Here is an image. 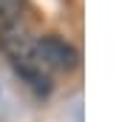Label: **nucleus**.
I'll use <instances>...</instances> for the list:
<instances>
[{"label":"nucleus","mask_w":122,"mask_h":122,"mask_svg":"<svg viewBox=\"0 0 122 122\" xmlns=\"http://www.w3.org/2000/svg\"><path fill=\"white\" fill-rule=\"evenodd\" d=\"M0 48H3V54L9 57L11 68L17 71V77L26 85H31L37 94L51 91V77L40 65L37 48H34V37L26 31V26H20V20L0 26Z\"/></svg>","instance_id":"obj_1"},{"label":"nucleus","mask_w":122,"mask_h":122,"mask_svg":"<svg viewBox=\"0 0 122 122\" xmlns=\"http://www.w3.org/2000/svg\"><path fill=\"white\" fill-rule=\"evenodd\" d=\"M34 48H37L40 65H43L48 74H51V71L68 74V71H74V68L80 65V51H77L68 40H62V37H54V34L40 37V40H34Z\"/></svg>","instance_id":"obj_2"},{"label":"nucleus","mask_w":122,"mask_h":122,"mask_svg":"<svg viewBox=\"0 0 122 122\" xmlns=\"http://www.w3.org/2000/svg\"><path fill=\"white\" fill-rule=\"evenodd\" d=\"M23 14V0H0V23H14Z\"/></svg>","instance_id":"obj_3"}]
</instances>
